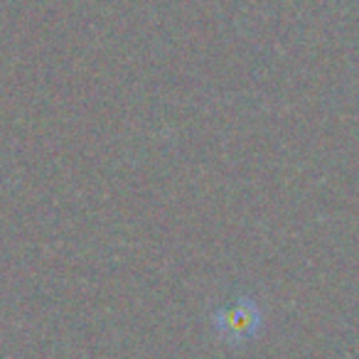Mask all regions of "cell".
Segmentation results:
<instances>
[{"instance_id": "cell-1", "label": "cell", "mask_w": 359, "mask_h": 359, "mask_svg": "<svg viewBox=\"0 0 359 359\" xmlns=\"http://www.w3.org/2000/svg\"><path fill=\"white\" fill-rule=\"evenodd\" d=\"M261 327V308L254 298H236L231 305H224L215 313V330L222 339L236 344L254 337Z\"/></svg>"}]
</instances>
